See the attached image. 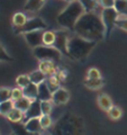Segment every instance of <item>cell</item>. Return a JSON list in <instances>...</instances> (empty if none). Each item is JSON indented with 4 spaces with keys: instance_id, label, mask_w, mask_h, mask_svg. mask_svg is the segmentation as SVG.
I'll return each instance as SVG.
<instances>
[{
    "instance_id": "cell-1",
    "label": "cell",
    "mask_w": 127,
    "mask_h": 135,
    "mask_svg": "<svg viewBox=\"0 0 127 135\" xmlns=\"http://www.w3.org/2000/svg\"><path fill=\"white\" fill-rule=\"evenodd\" d=\"M73 33L84 40L96 43L106 38V28L102 19L96 12H86L75 24Z\"/></svg>"
},
{
    "instance_id": "cell-2",
    "label": "cell",
    "mask_w": 127,
    "mask_h": 135,
    "mask_svg": "<svg viewBox=\"0 0 127 135\" xmlns=\"http://www.w3.org/2000/svg\"><path fill=\"white\" fill-rule=\"evenodd\" d=\"M51 135H84V122L80 116L66 113L52 126Z\"/></svg>"
},
{
    "instance_id": "cell-3",
    "label": "cell",
    "mask_w": 127,
    "mask_h": 135,
    "mask_svg": "<svg viewBox=\"0 0 127 135\" xmlns=\"http://www.w3.org/2000/svg\"><path fill=\"white\" fill-rule=\"evenodd\" d=\"M86 14L80 1H70L56 17V22L67 32H73L78 20Z\"/></svg>"
},
{
    "instance_id": "cell-4",
    "label": "cell",
    "mask_w": 127,
    "mask_h": 135,
    "mask_svg": "<svg viewBox=\"0 0 127 135\" xmlns=\"http://www.w3.org/2000/svg\"><path fill=\"white\" fill-rule=\"evenodd\" d=\"M97 45L96 42H91L84 40L78 35L70 36L69 44H67V56L73 59L75 61L86 60L88 55L91 53V51Z\"/></svg>"
},
{
    "instance_id": "cell-5",
    "label": "cell",
    "mask_w": 127,
    "mask_h": 135,
    "mask_svg": "<svg viewBox=\"0 0 127 135\" xmlns=\"http://www.w3.org/2000/svg\"><path fill=\"white\" fill-rule=\"evenodd\" d=\"M33 55L38 61H61L63 54L54 46H45L41 45L33 49Z\"/></svg>"
},
{
    "instance_id": "cell-6",
    "label": "cell",
    "mask_w": 127,
    "mask_h": 135,
    "mask_svg": "<svg viewBox=\"0 0 127 135\" xmlns=\"http://www.w3.org/2000/svg\"><path fill=\"white\" fill-rule=\"evenodd\" d=\"M100 16L106 28V38H107L110 35L113 28L116 27V22L119 17V14L116 11L115 8H109V9H102Z\"/></svg>"
},
{
    "instance_id": "cell-7",
    "label": "cell",
    "mask_w": 127,
    "mask_h": 135,
    "mask_svg": "<svg viewBox=\"0 0 127 135\" xmlns=\"http://www.w3.org/2000/svg\"><path fill=\"white\" fill-rule=\"evenodd\" d=\"M47 27V25L40 17H33L27 20V23L24 25L22 28L16 29V33L18 34H27V33H32V32H36V31H45V28Z\"/></svg>"
},
{
    "instance_id": "cell-8",
    "label": "cell",
    "mask_w": 127,
    "mask_h": 135,
    "mask_svg": "<svg viewBox=\"0 0 127 135\" xmlns=\"http://www.w3.org/2000/svg\"><path fill=\"white\" fill-rule=\"evenodd\" d=\"M56 38L54 42V47L58 50L63 55H67V44L70 40V34L67 31H56Z\"/></svg>"
},
{
    "instance_id": "cell-9",
    "label": "cell",
    "mask_w": 127,
    "mask_h": 135,
    "mask_svg": "<svg viewBox=\"0 0 127 135\" xmlns=\"http://www.w3.org/2000/svg\"><path fill=\"white\" fill-rule=\"evenodd\" d=\"M43 33L44 31H36L32 33L24 34V38L26 41V43L31 46L32 49H35L37 46L43 45Z\"/></svg>"
},
{
    "instance_id": "cell-10",
    "label": "cell",
    "mask_w": 127,
    "mask_h": 135,
    "mask_svg": "<svg viewBox=\"0 0 127 135\" xmlns=\"http://www.w3.org/2000/svg\"><path fill=\"white\" fill-rule=\"evenodd\" d=\"M70 100V92L64 88H58L53 92L52 103L54 105H65Z\"/></svg>"
},
{
    "instance_id": "cell-11",
    "label": "cell",
    "mask_w": 127,
    "mask_h": 135,
    "mask_svg": "<svg viewBox=\"0 0 127 135\" xmlns=\"http://www.w3.org/2000/svg\"><path fill=\"white\" fill-rule=\"evenodd\" d=\"M42 116V110H41V100L36 99L34 100L28 110L25 113V122L31 119V118H40Z\"/></svg>"
},
{
    "instance_id": "cell-12",
    "label": "cell",
    "mask_w": 127,
    "mask_h": 135,
    "mask_svg": "<svg viewBox=\"0 0 127 135\" xmlns=\"http://www.w3.org/2000/svg\"><path fill=\"white\" fill-rule=\"evenodd\" d=\"M24 125H25V128L32 134L40 135L41 132L43 131L42 125H41V122H40V118H31V119L25 122Z\"/></svg>"
},
{
    "instance_id": "cell-13",
    "label": "cell",
    "mask_w": 127,
    "mask_h": 135,
    "mask_svg": "<svg viewBox=\"0 0 127 135\" xmlns=\"http://www.w3.org/2000/svg\"><path fill=\"white\" fill-rule=\"evenodd\" d=\"M47 0H27L24 6V10L27 12H37L44 7Z\"/></svg>"
},
{
    "instance_id": "cell-14",
    "label": "cell",
    "mask_w": 127,
    "mask_h": 135,
    "mask_svg": "<svg viewBox=\"0 0 127 135\" xmlns=\"http://www.w3.org/2000/svg\"><path fill=\"white\" fill-rule=\"evenodd\" d=\"M38 70H41L46 77H51L56 73V66L53 61H40Z\"/></svg>"
},
{
    "instance_id": "cell-15",
    "label": "cell",
    "mask_w": 127,
    "mask_h": 135,
    "mask_svg": "<svg viewBox=\"0 0 127 135\" xmlns=\"http://www.w3.org/2000/svg\"><path fill=\"white\" fill-rule=\"evenodd\" d=\"M52 96L53 92L51 91V89L48 88L46 81H44L43 83H41L38 86V94H37V99L41 101H46V100H52Z\"/></svg>"
},
{
    "instance_id": "cell-16",
    "label": "cell",
    "mask_w": 127,
    "mask_h": 135,
    "mask_svg": "<svg viewBox=\"0 0 127 135\" xmlns=\"http://www.w3.org/2000/svg\"><path fill=\"white\" fill-rule=\"evenodd\" d=\"M27 16L24 14V12H15L14 16L11 18V22H12V26H14V29H19L22 28L25 24L27 23Z\"/></svg>"
},
{
    "instance_id": "cell-17",
    "label": "cell",
    "mask_w": 127,
    "mask_h": 135,
    "mask_svg": "<svg viewBox=\"0 0 127 135\" xmlns=\"http://www.w3.org/2000/svg\"><path fill=\"white\" fill-rule=\"evenodd\" d=\"M7 118L10 123H22L25 119V113L14 107L7 115Z\"/></svg>"
},
{
    "instance_id": "cell-18",
    "label": "cell",
    "mask_w": 127,
    "mask_h": 135,
    "mask_svg": "<svg viewBox=\"0 0 127 135\" xmlns=\"http://www.w3.org/2000/svg\"><path fill=\"white\" fill-rule=\"evenodd\" d=\"M97 103H98L99 107L102 109V110H105V112H108L109 109L114 106L111 98L108 95H106V94L100 95L98 97V99H97Z\"/></svg>"
},
{
    "instance_id": "cell-19",
    "label": "cell",
    "mask_w": 127,
    "mask_h": 135,
    "mask_svg": "<svg viewBox=\"0 0 127 135\" xmlns=\"http://www.w3.org/2000/svg\"><path fill=\"white\" fill-rule=\"evenodd\" d=\"M83 84L86 86L88 89H91V90H97V89H100V88L104 87L105 81L102 78L100 79H84Z\"/></svg>"
},
{
    "instance_id": "cell-20",
    "label": "cell",
    "mask_w": 127,
    "mask_h": 135,
    "mask_svg": "<svg viewBox=\"0 0 127 135\" xmlns=\"http://www.w3.org/2000/svg\"><path fill=\"white\" fill-rule=\"evenodd\" d=\"M23 92H24V96L29 98L31 100H36L37 94H38V86H36V84L31 82L26 88L23 89Z\"/></svg>"
},
{
    "instance_id": "cell-21",
    "label": "cell",
    "mask_w": 127,
    "mask_h": 135,
    "mask_svg": "<svg viewBox=\"0 0 127 135\" xmlns=\"http://www.w3.org/2000/svg\"><path fill=\"white\" fill-rule=\"evenodd\" d=\"M34 100H31L29 98H27V97H23V98L18 99L17 101H14V106L15 108L19 109V110H22L23 113H26L28 110V108L31 107V105L33 103Z\"/></svg>"
},
{
    "instance_id": "cell-22",
    "label": "cell",
    "mask_w": 127,
    "mask_h": 135,
    "mask_svg": "<svg viewBox=\"0 0 127 135\" xmlns=\"http://www.w3.org/2000/svg\"><path fill=\"white\" fill-rule=\"evenodd\" d=\"M29 79H31V82L36 84V86H40L41 83H43L44 81H46V75L42 72L41 70H35L33 71L32 73H29Z\"/></svg>"
},
{
    "instance_id": "cell-23",
    "label": "cell",
    "mask_w": 127,
    "mask_h": 135,
    "mask_svg": "<svg viewBox=\"0 0 127 135\" xmlns=\"http://www.w3.org/2000/svg\"><path fill=\"white\" fill-rule=\"evenodd\" d=\"M56 38V33L54 31H44L43 33V45L53 46Z\"/></svg>"
},
{
    "instance_id": "cell-24",
    "label": "cell",
    "mask_w": 127,
    "mask_h": 135,
    "mask_svg": "<svg viewBox=\"0 0 127 135\" xmlns=\"http://www.w3.org/2000/svg\"><path fill=\"white\" fill-rule=\"evenodd\" d=\"M84 12H95L96 8L98 7V1L96 0H80Z\"/></svg>"
},
{
    "instance_id": "cell-25",
    "label": "cell",
    "mask_w": 127,
    "mask_h": 135,
    "mask_svg": "<svg viewBox=\"0 0 127 135\" xmlns=\"http://www.w3.org/2000/svg\"><path fill=\"white\" fill-rule=\"evenodd\" d=\"M11 128L14 135H36L32 134L25 128V125L22 123H11Z\"/></svg>"
},
{
    "instance_id": "cell-26",
    "label": "cell",
    "mask_w": 127,
    "mask_h": 135,
    "mask_svg": "<svg viewBox=\"0 0 127 135\" xmlns=\"http://www.w3.org/2000/svg\"><path fill=\"white\" fill-rule=\"evenodd\" d=\"M60 80L57 79V77L55 74L54 75H51V77H48L47 79H46V83H47V86L48 88L51 89V91L54 92V91H56L58 88H61L60 87Z\"/></svg>"
},
{
    "instance_id": "cell-27",
    "label": "cell",
    "mask_w": 127,
    "mask_h": 135,
    "mask_svg": "<svg viewBox=\"0 0 127 135\" xmlns=\"http://www.w3.org/2000/svg\"><path fill=\"white\" fill-rule=\"evenodd\" d=\"M115 9L118 14H119V16L127 17V1H124V0H116Z\"/></svg>"
},
{
    "instance_id": "cell-28",
    "label": "cell",
    "mask_w": 127,
    "mask_h": 135,
    "mask_svg": "<svg viewBox=\"0 0 127 135\" xmlns=\"http://www.w3.org/2000/svg\"><path fill=\"white\" fill-rule=\"evenodd\" d=\"M14 107L15 106H14V101L12 100H8V101H5V103H1L0 104V115L7 116Z\"/></svg>"
},
{
    "instance_id": "cell-29",
    "label": "cell",
    "mask_w": 127,
    "mask_h": 135,
    "mask_svg": "<svg viewBox=\"0 0 127 135\" xmlns=\"http://www.w3.org/2000/svg\"><path fill=\"white\" fill-rule=\"evenodd\" d=\"M108 113V116H109V118L110 119H113V120H117V119H119V118L121 117V115H123V112H121V109L118 107V106H114L109 109V110L107 112Z\"/></svg>"
},
{
    "instance_id": "cell-30",
    "label": "cell",
    "mask_w": 127,
    "mask_h": 135,
    "mask_svg": "<svg viewBox=\"0 0 127 135\" xmlns=\"http://www.w3.org/2000/svg\"><path fill=\"white\" fill-rule=\"evenodd\" d=\"M16 83H17V86H18L19 88H22V89L26 88L28 84L31 83L29 75H26V74H20V75H18L17 79H16Z\"/></svg>"
},
{
    "instance_id": "cell-31",
    "label": "cell",
    "mask_w": 127,
    "mask_h": 135,
    "mask_svg": "<svg viewBox=\"0 0 127 135\" xmlns=\"http://www.w3.org/2000/svg\"><path fill=\"white\" fill-rule=\"evenodd\" d=\"M53 108V103L52 100H46V101H41V110L42 115H50Z\"/></svg>"
},
{
    "instance_id": "cell-32",
    "label": "cell",
    "mask_w": 127,
    "mask_h": 135,
    "mask_svg": "<svg viewBox=\"0 0 127 135\" xmlns=\"http://www.w3.org/2000/svg\"><path fill=\"white\" fill-rule=\"evenodd\" d=\"M11 100V90L8 88H0V104Z\"/></svg>"
},
{
    "instance_id": "cell-33",
    "label": "cell",
    "mask_w": 127,
    "mask_h": 135,
    "mask_svg": "<svg viewBox=\"0 0 127 135\" xmlns=\"http://www.w3.org/2000/svg\"><path fill=\"white\" fill-rule=\"evenodd\" d=\"M40 122H41V125H42V128L43 129H47L52 126L53 122H52V118H51L50 115H42L40 117Z\"/></svg>"
},
{
    "instance_id": "cell-34",
    "label": "cell",
    "mask_w": 127,
    "mask_h": 135,
    "mask_svg": "<svg viewBox=\"0 0 127 135\" xmlns=\"http://www.w3.org/2000/svg\"><path fill=\"white\" fill-rule=\"evenodd\" d=\"M86 78L87 79H100L101 78V73H100V71L97 69V68H90V69L87 71Z\"/></svg>"
},
{
    "instance_id": "cell-35",
    "label": "cell",
    "mask_w": 127,
    "mask_h": 135,
    "mask_svg": "<svg viewBox=\"0 0 127 135\" xmlns=\"http://www.w3.org/2000/svg\"><path fill=\"white\" fill-rule=\"evenodd\" d=\"M12 61H14V59L7 53V51L0 44V62H12Z\"/></svg>"
},
{
    "instance_id": "cell-36",
    "label": "cell",
    "mask_w": 127,
    "mask_h": 135,
    "mask_svg": "<svg viewBox=\"0 0 127 135\" xmlns=\"http://www.w3.org/2000/svg\"><path fill=\"white\" fill-rule=\"evenodd\" d=\"M23 97H24V92H23L22 88L17 87V88L11 89V100L12 101H17L18 99L23 98Z\"/></svg>"
},
{
    "instance_id": "cell-37",
    "label": "cell",
    "mask_w": 127,
    "mask_h": 135,
    "mask_svg": "<svg viewBox=\"0 0 127 135\" xmlns=\"http://www.w3.org/2000/svg\"><path fill=\"white\" fill-rule=\"evenodd\" d=\"M116 27L127 32V17H123V16L118 17V19L116 22Z\"/></svg>"
},
{
    "instance_id": "cell-38",
    "label": "cell",
    "mask_w": 127,
    "mask_h": 135,
    "mask_svg": "<svg viewBox=\"0 0 127 135\" xmlns=\"http://www.w3.org/2000/svg\"><path fill=\"white\" fill-rule=\"evenodd\" d=\"M99 3L104 9H109V8H115L116 0H99Z\"/></svg>"
},
{
    "instance_id": "cell-39",
    "label": "cell",
    "mask_w": 127,
    "mask_h": 135,
    "mask_svg": "<svg viewBox=\"0 0 127 135\" xmlns=\"http://www.w3.org/2000/svg\"><path fill=\"white\" fill-rule=\"evenodd\" d=\"M55 75L57 77V79L60 80V81H64V80L66 79V71L65 70H58V71H56Z\"/></svg>"
},
{
    "instance_id": "cell-40",
    "label": "cell",
    "mask_w": 127,
    "mask_h": 135,
    "mask_svg": "<svg viewBox=\"0 0 127 135\" xmlns=\"http://www.w3.org/2000/svg\"><path fill=\"white\" fill-rule=\"evenodd\" d=\"M70 1H80V0H70Z\"/></svg>"
},
{
    "instance_id": "cell-41",
    "label": "cell",
    "mask_w": 127,
    "mask_h": 135,
    "mask_svg": "<svg viewBox=\"0 0 127 135\" xmlns=\"http://www.w3.org/2000/svg\"><path fill=\"white\" fill-rule=\"evenodd\" d=\"M10 135H14V133H11V134H10Z\"/></svg>"
},
{
    "instance_id": "cell-42",
    "label": "cell",
    "mask_w": 127,
    "mask_h": 135,
    "mask_svg": "<svg viewBox=\"0 0 127 135\" xmlns=\"http://www.w3.org/2000/svg\"><path fill=\"white\" fill-rule=\"evenodd\" d=\"M124 1H127V0H124Z\"/></svg>"
},
{
    "instance_id": "cell-43",
    "label": "cell",
    "mask_w": 127,
    "mask_h": 135,
    "mask_svg": "<svg viewBox=\"0 0 127 135\" xmlns=\"http://www.w3.org/2000/svg\"><path fill=\"white\" fill-rule=\"evenodd\" d=\"M0 135H1V134H0Z\"/></svg>"
}]
</instances>
